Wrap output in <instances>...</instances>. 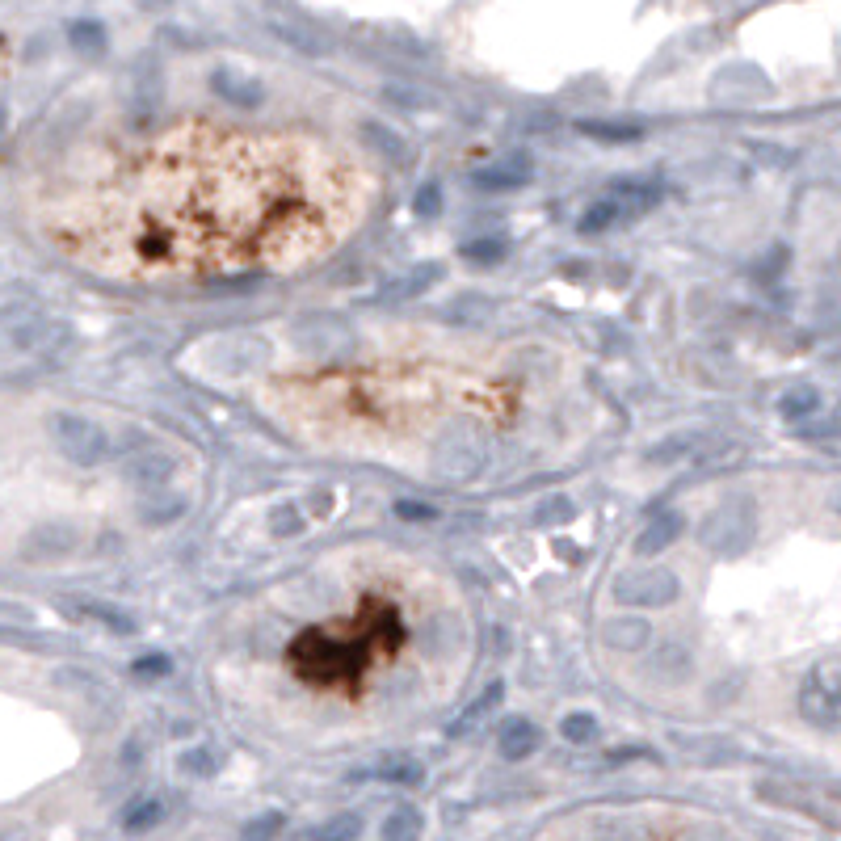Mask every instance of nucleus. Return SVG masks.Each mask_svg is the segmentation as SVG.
Listing matches in <instances>:
<instances>
[{
  "label": "nucleus",
  "instance_id": "6e6552de",
  "mask_svg": "<svg viewBox=\"0 0 841 841\" xmlns=\"http://www.w3.org/2000/svg\"><path fill=\"white\" fill-rule=\"evenodd\" d=\"M682 535V514H661L644 526V535L635 539V556H661V551Z\"/></svg>",
  "mask_w": 841,
  "mask_h": 841
},
{
  "label": "nucleus",
  "instance_id": "4be33fe9",
  "mask_svg": "<svg viewBox=\"0 0 841 841\" xmlns=\"http://www.w3.org/2000/svg\"><path fill=\"white\" fill-rule=\"evenodd\" d=\"M379 778H387V783H408V787H417L425 774H421L417 762H400V766H392V770H379Z\"/></svg>",
  "mask_w": 841,
  "mask_h": 841
},
{
  "label": "nucleus",
  "instance_id": "20e7f679",
  "mask_svg": "<svg viewBox=\"0 0 841 841\" xmlns=\"http://www.w3.org/2000/svg\"><path fill=\"white\" fill-rule=\"evenodd\" d=\"M678 593H682V581L669 568H631L614 581V602H627V606H669L678 602Z\"/></svg>",
  "mask_w": 841,
  "mask_h": 841
},
{
  "label": "nucleus",
  "instance_id": "a211bd4d",
  "mask_svg": "<svg viewBox=\"0 0 841 841\" xmlns=\"http://www.w3.org/2000/svg\"><path fill=\"white\" fill-rule=\"evenodd\" d=\"M560 732H564V741H572V745H589L593 736H598V720L585 715V711H577V715H568V720L560 724Z\"/></svg>",
  "mask_w": 841,
  "mask_h": 841
},
{
  "label": "nucleus",
  "instance_id": "423d86ee",
  "mask_svg": "<svg viewBox=\"0 0 841 841\" xmlns=\"http://www.w3.org/2000/svg\"><path fill=\"white\" fill-rule=\"evenodd\" d=\"M55 442L68 455V463L76 467H93L101 455H106V429L85 421V417H55Z\"/></svg>",
  "mask_w": 841,
  "mask_h": 841
},
{
  "label": "nucleus",
  "instance_id": "393cba45",
  "mask_svg": "<svg viewBox=\"0 0 841 841\" xmlns=\"http://www.w3.org/2000/svg\"><path fill=\"white\" fill-rule=\"evenodd\" d=\"M181 766L194 770V774H211V770H215V757H211L207 749H194V753L181 757Z\"/></svg>",
  "mask_w": 841,
  "mask_h": 841
},
{
  "label": "nucleus",
  "instance_id": "9d476101",
  "mask_svg": "<svg viewBox=\"0 0 841 841\" xmlns=\"http://www.w3.org/2000/svg\"><path fill=\"white\" fill-rule=\"evenodd\" d=\"M421 833H425V816L413 804H404V808H396L392 816L383 820L379 841H421Z\"/></svg>",
  "mask_w": 841,
  "mask_h": 841
},
{
  "label": "nucleus",
  "instance_id": "f8f14e48",
  "mask_svg": "<svg viewBox=\"0 0 841 841\" xmlns=\"http://www.w3.org/2000/svg\"><path fill=\"white\" fill-rule=\"evenodd\" d=\"M215 89L219 93H228L232 101H244V106H261V85L249 76H240V72H215Z\"/></svg>",
  "mask_w": 841,
  "mask_h": 841
},
{
  "label": "nucleus",
  "instance_id": "f257e3e1",
  "mask_svg": "<svg viewBox=\"0 0 841 841\" xmlns=\"http://www.w3.org/2000/svg\"><path fill=\"white\" fill-rule=\"evenodd\" d=\"M366 177L299 135L177 127L89 164L43 211L64 257L114 282L291 274L362 219Z\"/></svg>",
  "mask_w": 841,
  "mask_h": 841
},
{
  "label": "nucleus",
  "instance_id": "7ed1b4c3",
  "mask_svg": "<svg viewBox=\"0 0 841 841\" xmlns=\"http://www.w3.org/2000/svg\"><path fill=\"white\" fill-rule=\"evenodd\" d=\"M799 711L812 728L825 732H841V665L837 661H820L816 669H808L804 686H799Z\"/></svg>",
  "mask_w": 841,
  "mask_h": 841
},
{
  "label": "nucleus",
  "instance_id": "dca6fc26",
  "mask_svg": "<svg viewBox=\"0 0 841 841\" xmlns=\"http://www.w3.org/2000/svg\"><path fill=\"white\" fill-rule=\"evenodd\" d=\"M282 825H286L282 812H261L257 820H249V825H244L240 841H274V837L282 833Z\"/></svg>",
  "mask_w": 841,
  "mask_h": 841
},
{
  "label": "nucleus",
  "instance_id": "0eeeda50",
  "mask_svg": "<svg viewBox=\"0 0 841 841\" xmlns=\"http://www.w3.org/2000/svg\"><path fill=\"white\" fill-rule=\"evenodd\" d=\"M539 749V728L530 724V720H505V728H501V757L505 762H526L530 753Z\"/></svg>",
  "mask_w": 841,
  "mask_h": 841
},
{
  "label": "nucleus",
  "instance_id": "39448f33",
  "mask_svg": "<svg viewBox=\"0 0 841 841\" xmlns=\"http://www.w3.org/2000/svg\"><path fill=\"white\" fill-rule=\"evenodd\" d=\"M749 535H753V514H749V505H741V501L720 505L703 522V543L711 551H720V556H736V551L749 543Z\"/></svg>",
  "mask_w": 841,
  "mask_h": 841
},
{
  "label": "nucleus",
  "instance_id": "f3484780",
  "mask_svg": "<svg viewBox=\"0 0 841 841\" xmlns=\"http://www.w3.org/2000/svg\"><path fill=\"white\" fill-rule=\"evenodd\" d=\"M463 261H471V265H492V261H501L505 257V240H492V236H484V240H471V244H463Z\"/></svg>",
  "mask_w": 841,
  "mask_h": 841
},
{
  "label": "nucleus",
  "instance_id": "9b49d317",
  "mask_svg": "<svg viewBox=\"0 0 841 841\" xmlns=\"http://www.w3.org/2000/svg\"><path fill=\"white\" fill-rule=\"evenodd\" d=\"M501 694H505V686H501V682H492V686H488V690L480 694V699L471 703V707H467V711L459 715L455 724H450V736H467V732H476V728H480V724L488 720V715H492V707L501 703Z\"/></svg>",
  "mask_w": 841,
  "mask_h": 841
},
{
  "label": "nucleus",
  "instance_id": "6ab92c4d",
  "mask_svg": "<svg viewBox=\"0 0 841 841\" xmlns=\"http://www.w3.org/2000/svg\"><path fill=\"white\" fill-rule=\"evenodd\" d=\"M160 816H164V804H160V799H143V804H135L127 816H122V825L139 833V829H152Z\"/></svg>",
  "mask_w": 841,
  "mask_h": 841
},
{
  "label": "nucleus",
  "instance_id": "f03ea898",
  "mask_svg": "<svg viewBox=\"0 0 841 841\" xmlns=\"http://www.w3.org/2000/svg\"><path fill=\"white\" fill-rule=\"evenodd\" d=\"M400 640L404 614L392 602H362L345 619L299 631L286 644V665L316 690L354 694L366 673L392 661Z\"/></svg>",
  "mask_w": 841,
  "mask_h": 841
},
{
  "label": "nucleus",
  "instance_id": "5701e85b",
  "mask_svg": "<svg viewBox=\"0 0 841 841\" xmlns=\"http://www.w3.org/2000/svg\"><path fill=\"white\" fill-rule=\"evenodd\" d=\"M438 207H442V190H438V186H421V190H417V202H413V211H417V215H438Z\"/></svg>",
  "mask_w": 841,
  "mask_h": 841
},
{
  "label": "nucleus",
  "instance_id": "cd10ccee",
  "mask_svg": "<svg viewBox=\"0 0 841 841\" xmlns=\"http://www.w3.org/2000/svg\"><path fill=\"white\" fill-rule=\"evenodd\" d=\"M837 514H841V497H837Z\"/></svg>",
  "mask_w": 841,
  "mask_h": 841
},
{
  "label": "nucleus",
  "instance_id": "a878e982",
  "mask_svg": "<svg viewBox=\"0 0 841 841\" xmlns=\"http://www.w3.org/2000/svg\"><path fill=\"white\" fill-rule=\"evenodd\" d=\"M72 43L76 47H101V30L93 22H80V26H72Z\"/></svg>",
  "mask_w": 841,
  "mask_h": 841
},
{
  "label": "nucleus",
  "instance_id": "2eb2a0df",
  "mask_svg": "<svg viewBox=\"0 0 841 841\" xmlns=\"http://www.w3.org/2000/svg\"><path fill=\"white\" fill-rule=\"evenodd\" d=\"M362 833V820L354 816V812H341V816H333V820H324V825L312 833L316 841H354Z\"/></svg>",
  "mask_w": 841,
  "mask_h": 841
},
{
  "label": "nucleus",
  "instance_id": "1a4fd4ad",
  "mask_svg": "<svg viewBox=\"0 0 841 841\" xmlns=\"http://www.w3.org/2000/svg\"><path fill=\"white\" fill-rule=\"evenodd\" d=\"M471 181L484 190H518L530 181V164L526 160H509V164H497V169H476Z\"/></svg>",
  "mask_w": 841,
  "mask_h": 841
},
{
  "label": "nucleus",
  "instance_id": "bb28decb",
  "mask_svg": "<svg viewBox=\"0 0 841 841\" xmlns=\"http://www.w3.org/2000/svg\"><path fill=\"white\" fill-rule=\"evenodd\" d=\"M396 514H400V518H434L438 509H434V505H413V501H400V505H396Z\"/></svg>",
  "mask_w": 841,
  "mask_h": 841
},
{
  "label": "nucleus",
  "instance_id": "412c9836",
  "mask_svg": "<svg viewBox=\"0 0 841 841\" xmlns=\"http://www.w3.org/2000/svg\"><path fill=\"white\" fill-rule=\"evenodd\" d=\"M169 669H173V661H169V656H160V652H156V656H139V661L131 665V673H135L139 682H156V678H169Z\"/></svg>",
  "mask_w": 841,
  "mask_h": 841
},
{
  "label": "nucleus",
  "instance_id": "aec40b11",
  "mask_svg": "<svg viewBox=\"0 0 841 841\" xmlns=\"http://www.w3.org/2000/svg\"><path fill=\"white\" fill-rule=\"evenodd\" d=\"M581 131L593 135V139H606V143H635V139H644V127H606V122H585Z\"/></svg>",
  "mask_w": 841,
  "mask_h": 841
},
{
  "label": "nucleus",
  "instance_id": "4468645a",
  "mask_svg": "<svg viewBox=\"0 0 841 841\" xmlns=\"http://www.w3.org/2000/svg\"><path fill=\"white\" fill-rule=\"evenodd\" d=\"M623 219V207H619V198H598L593 207L581 215V232H606V228H614V223Z\"/></svg>",
  "mask_w": 841,
  "mask_h": 841
},
{
  "label": "nucleus",
  "instance_id": "b1692460",
  "mask_svg": "<svg viewBox=\"0 0 841 841\" xmlns=\"http://www.w3.org/2000/svg\"><path fill=\"white\" fill-rule=\"evenodd\" d=\"M816 408V392H791L783 400V417H799V413H812Z\"/></svg>",
  "mask_w": 841,
  "mask_h": 841
},
{
  "label": "nucleus",
  "instance_id": "ddd939ff",
  "mask_svg": "<svg viewBox=\"0 0 841 841\" xmlns=\"http://www.w3.org/2000/svg\"><path fill=\"white\" fill-rule=\"evenodd\" d=\"M602 635H606V644L610 648H640L644 640H648V627L640 623V619H610L606 627H602Z\"/></svg>",
  "mask_w": 841,
  "mask_h": 841
}]
</instances>
